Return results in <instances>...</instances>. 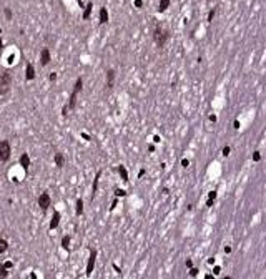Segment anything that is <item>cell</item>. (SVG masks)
<instances>
[{
  "label": "cell",
  "instance_id": "6da1fadb",
  "mask_svg": "<svg viewBox=\"0 0 266 279\" xmlns=\"http://www.w3.org/2000/svg\"><path fill=\"white\" fill-rule=\"evenodd\" d=\"M10 81H12L10 73H7V72L0 73V95H5L10 90Z\"/></svg>",
  "mask_w": 266,
  "mask_h": 279
},
{
  "label": "cell",
  "instance_id": "7a4b0ae2",
  "mask_svg": "<svg viewBox=\"0 0 266 279\" xmlns=\"http://www.w3.org/2000/svg\"><path fill=\"white\" fill-rule=\"evenodd\" d=\"M153 38H155V43L158 46H163V45H165V42L168 40V33H166L165 30H161L160 27H156L155 33H153Z\"/></svg>",
  "mask_w": 266,
  "mask_h": 279
},
{
  "label": "cell",
  "instance_id": "3957f363",
  "mask_svg": "<svg viewBox=\"0 0 266 279\" xmlns=\"http://www.w3.org/2000/svg\"><path fill=\"white\" fill-rule=\"evenodd\" d=\"M10 158V145L9 141H0V161H9Z\"/></svg>",
  "mask_w": 266,
  "mask_h": 279
},
{
  "label": "cell",
  "instance_id": "277c9868",
  "mask_svg": "<svg viewBox=\"0 0 266 279\" xmlns=\"http://www.w3.org/2000/svg\"><path fill=\"white\" fill-rule=\"evenodd\" d=\"M38 206L42 208V209H47V208L50 206V196L48 193H42L40 198H38Z\"/></svg>",
  "mask_w": 266,
  "mask_h": 279
},
{
  "label": "cell",
  "instance_id": "5b68a950",
  "mask_svg": "<svg viewBox=\"0 0 266 279\" xmlns=\"http://www.w3.org/2000/svg\"><path fill=\"white\" fill-rule=\"evenodd\" d=\"M95 259H97V251L93 249L90 253V259H88V264H87V274H92L93 266H95Z\"/></svg>",
  "mask_w": 266,
  "mask_h": 279
},
{
  "label": "cell",
  "instance_id": "8992f818",
  "mask_svg": "<svg viewBox=\"0 0 266 279\" xmlns=\"http://www.w3.org/2000/svg\"><path fill=\"white\" fill-rule=\"evenodd\" d=\"M48 62H50V52H48V48H43L42 53H40V63L45 67Z\"/></svg>",
  "mask_w": 266,
  "mask_h": 279
},
{
  "label": "cell",
  "instance_id": "52a82bcc",
  "mask_svg": "<svg viewBox=\"0 0 266 279\" xmlns=\"http://www.w3.org/2000/svg\"><path fill=\"white\" fill-rule=\"evenodd\" d=\"M20 166L23 169H28V166H30V158H28V155L27 153H23L20 156Z\"/></svg>",
  "mask_w": 266,
  "mask_h": 279
},
{
  "label": "cell",
  "instance_id": "ba28073f",
  "mask_svg": "<svg viewBox=\"0 0 266 279\" xmlns=\"http://www.w3.org/2000/svg\"><path fill=\"white\" fill-rule=\"evenodd\" d=\"M113 81H115V72L113 70H108V72H106V86L112 88V86H113Z\"/></svg>",
  "mask_w": 266,
  "mask_h": 279
},
{
  "label": "cell",
  "instance_id": "9c48e42d",
  "mask_svg": "<svg viewBox=\"0 0 266 279\" xmlns=\"http://www.w3.org/2000/svg\"><path fill=\"white\" fill-rule=\"evenodd\" d=\"M25 78L27 80H34V76H35V70H34V65L32 63H27V70H25Z\"/></svg>",
  "mask_w": 266,
  "mask_h": 279
},
{
  "label": "cell",
  "instance_id": "30bf717a",
  "mask_svg": "<svg viewBox=\"0 0 266 279\" xmlns=\"http://www.w3.org/2000/svg\"><path fill=\"white\" fill-rule=\"evenodd\" d=\"M58 223H60V213L55 211L53 213V218H52V223H50V229H57Z\"/></svg>",
  "mask_w": 266,
  "mask_h": 279
},
{
  "label": "cell",
  "instance_id": "8fae6325",
  "mask_svg": "<svg viewBox=\"0 0 266 279\" xmlns=\"http://www.w3.org/2000/svg\"><path fill=\"white\" fill-rule=\"evenodd\" d=\"M100 23H106L108 22V12H106V9L103 7V9H100Z\"/></svg>",
  "mask_w": 266,
  "mask_h": 279
},
{
  "label": "cell",
  "instance_id": "7c38bea8",
  "mask_svg": "<svg viewBox=\"0 0 266 279\" xmlns=\"http://www.w3.org/2000/svg\"><path fill=\"white\" fill-rule=\"evenodd\" d=\"M118 173H120V176H122L123 181H127L128 179V173H127V169H125V166H118Z\"/></svg>",
  "mask_w": 266,
  "mask_h": 279
},
{
  "label": "cell",
  "instance_id": "4fadbf2b",
  "mask_svg": "<svg viewBox=\"0 0 266 279\" xmlns=\"http://www.w3.org/2000/svg\"><path fill=\"white\" fill-rule=\"evenodd\" d=\"M55 163H57V166H60V168L63 166V155H62V153H57L55 155Z\"/></svg>",
  "mask_w": 266,
  "mask_h": 279
},
{
  "label": "cell",
  "instance_id": "5bb4252c",
  "mask_svg": "<svg viewBox=\"0 0 266 279\" xmlns=\"http://www.w3.org/2000/svg\"><path fill=\"white\" fill-rule=\"evenodd\" d=\"M168 5H170V0H160V7H158V10H160V12H165V10L168 9Z\"/></svg>",
  "mask_w": 266,
  "mask_h": 279
},
{
  "label": "cell",
  "instance_id": "9a60e30c",
  "mask_svg": "<svg viewBox=\"0 0 266 279\" xmlns=\"http://www.w3.org/2000/svg\"><path fill=\"white\" fill-rule=\"evenodd\" d=\"M7 248H9V243L5 241V239H0V254L5 253V251H7Z\"/></svg>",
  "mask_w": 266,
  "mask_h": 279
},
{
  "label": "cell",
  "instance_id": "2e32d148",
  "mask_svg": "<svg viewBox=\"0 0 266 279\" xmlns=\"http://www.w3.org/2000/svg\"><path fill=\"white\" fill-rule=\"evenodd\" d=\"M82 85H83V80H82V78H78V80H77V83H75V90H73V93L82 92Z\"/></svg>",
  "mask_w": 266,
  "mask_h": 279
},
{
  "label": "cell",
  "instance_id": "e0dca14e",
  "mask_svg": "<svg viewBox=\"0 0 266 279\" xmlns=\"http://www.w3.org/2000/svg\"><path fill=\"white\" fill-rule=\"evenodd\" d=\"M68 244H70V236H65L63 239H62V248H63L65 251H68Z\"/></svg>",
  "mask_w": 266,
  "mask_h": 279
},
{
  "label": "cell",
  "instance_id": "ac0fdd59",
  "mask_svg": "<svg viewBox=\"0 0 266 279\" xmlns=\"http://www.w3.org/2000/svg\"><path fill=\"white\" fill-rule=\"evenodd\" d=\"M92 7H93L92 4L87 5V9H85V12H83V18H85V20H87V18L90 17V13H92Z\"/></svg>",
  "mask_w": 266,
  "mask_h": 279
},
{
  "label": "cell",
  "instance_id": "d6986e66",
  "mask_svg": "<svg viewBox=\"0 0 266 279\" xmlns=\"http://www.w3.org/2000/svg\"><path fill=\"white\" fill-rule=\"evenodd\" d=\"M82 213H83V201L78 199L77 201V214H82Z\"/></svg>",
  "mask_w": 266,
  "mask_h": 279
},
{
  "label": "cell",
  "instance_id": "ffe728a7",
  "mask_svg": "<svg viewBox=\"0 0 266 279\" xmlns=\"http://www.w3.org/2000/svg\"><path fill=\"white\" fill-rule=\"evenodd\" d=\"M0 278H2V279L7 278V267H5L4 264H0Z\"/></svg>",
  "mask_w": 266,
  "mask_h": 279
},
{
  "label": "cell",
  "instance_id": "44dd1931",
  "mask_svg": "<svg viewBox=\"0 0 266 279\" xmlns=\"http://www.w3.org/2000/svg\"><path fill=\"white\" fill-rule=\"evenodd\" d=\"M98 179H100V173H97V176H95V179H93V193L97 191V186H98Z\"/></svg>",
  "mask_w": 266,
  "mask_h": 279
},
{
  "label": "cell",
  "instance_id": "7402d4cb",
  "mask_svg": "<svg viewBox=\"0 0 266 279\" xmlns=\"http://www.w3.org/2000/svg\"><path fill=\"white\" fill-rule=\"evenodd\" d=\"M259 158H261L259 151H254V153H253V161H259Z\"/></svg>",
  "mask_w": 266,
  "mask_h": 279
},
{
  "label": "cell",
  "instance_id": "603a6c76",
  "mask_svg": "<svg viewBox=\"0 0 266 279\" xmlns=\"http://www.w3.org/2000/svg\"><path fill=\"white\" fill-rule=\"evenodd\" d=\"M215 198H216V191H210V195H208V199L215 201Z\"/></svg>",
  "mask_w": 266,
  "mask_h": 279
},
{
  "label": "cell",
  "instance_id": "cb8c5ba5",
  "mask_svg": "<svg viewBox=\"0 0 266 279\" xmlns=\"http://www.w3.org/2000/svg\"><path fill=\"white\" fill-rule=\"evenodd\" d=\"M223 155H224V156H228V155H230V146H224V148H223Z\"/></svg>",
  "mask_w": 266,
  "mask_h": 279
},
{
  "label": "cell",
  "instance_id": "d4e9b609",
  "mask_svg": "<svg viewBox=\"0 0 266 279\" xmlns=\"http://www.w3.org/2000/svg\"><path fill=\"white\" fill-rule=\"evenodd\" d=\"M196 274H198V269L191 267V269H190V276H196Z\"/></svg>",
  "mask_w": 266,
  "mask_h": 279
},
{
  "label": "cell",
  "instance_id": "484cf974",
  "mask_svg": "<svg viewBox=\"0 0 266 279\" xmlns=\"http://www.w3.org/2000/svg\"><path fill=\"white\" fill-rule=\"evenodd\" d=\"M213 17H215V10H211V12H210V15H208V22L213 20Z\"/></svg>",
  "mask_w": 266,
  "mask_h": 279
},
{
  "label": "cell",
  "instance_id": "4316f807",
  "mask_svg": "<svg viewBox=\"0 0 266 279\" xmlns=\"http://www.w3.org/2000/svg\"><path fill=\"white\" fill-rule=\"evenodd\" d=\"M5 17H7V18H12V12H10L9 9H5Z\"/></svg>",
  "mask_w": 266,
  "mask_h": 279
},
{
  "label": "cell",
  "instance_id": "83f0119b",
  "mask_svg": "<svg viewBox=\"0 0 266 279\" xmlns=\"http://www.w3.org/2000/svg\"><path fill=\"white\" fill-rule=\"evenodd\" d=\"M115 193H117V196H123V195H125V191H123V190H117Z\"/></svg>",
  "mask_w": 266,
  "mask_h": 279
},
{
  "label": "cell",
  "instance_id": "f1b7e54d",
  "mask_svg": "<svg viewBox=\"0 0 266 279\" xmlns=\"http://www.w3.org/2000/svg\"><path fill=\"white\" fill-rule=\"evenodd\" d=\"M220 266H215V269H213V272H215V274H220Z\"/></svg>",
  "mask_w": 266,
  "mask_h": 279
},
{
  "label": "cell",
  "instance_id": "f546056e",
  "mask_svg": "<svg viewBox=\"0 0 266 279\" xmlns=\"http://www.w3.org/2000/svg\"><path fill=\"white\" fill-rule=\"evenodd\" d=\"M141 5H143V4H141V0H135V7H138V9H140Z\"/></svg>",
  "mask_w": 266,
  "mask_h": 279
},
{
  "label": "cell",
  "instance_id": "4dcf8cb0",
  "mask_svg": "<svg viewBox=\"0 0 266 279\" xmlns=\"http://www.w3.org/2000/svg\"><path fill=\"white\" fill-rule=\"evenodd\" d=\"M181 165H183V166H185V168H186V166L190 165V163H188V160H183V161H181Z\"/></svg>",
  "mask_w": 266,
  "mask_h": 279
},
{
  "label": "cell",
  "instance_id": "1f68e13d",
  "mask_svg": "<svg viewBox=\"0 0 266 279\" xmlns=\"http://www.w3.org/2000/svg\"><path fill=\"white\" fill-rule=\"evenodd\" d=\"M2 48H4V46H2V38H0V52H2Z\"/></svg>",
  "mask_w": 266,
  "mask_h": 279
},
{
  "label": "cell",
  "instance_id": "d6a6232c",
  "mask_svg": "<svg viewBox=\"0 0 266 279\" xmlns=\"http://www.w3.org/2000/svg\"><path fill=\"white\" fill-rule=\"evenodd\" d=\"M205 279H213V276H210V274H208V276H206V278H205Z\"/></svg>",
  "mask_w": 266,
  "mask_h": 279
},
{
  "label": "cell",
  "instance_id": "836d02e7",
  "mask_svg": "<svg viewBox=\"0 0 266 279\" xmlns=\"http://www.w3.org/2000/svg\"><path fill=\"white\" fill-rule=\"evenodd\" d=\"M224 279H231V278H224Z\"/></svg>",
  "mask_w": 266,
  "mask_h": 279
}]
</instances>
